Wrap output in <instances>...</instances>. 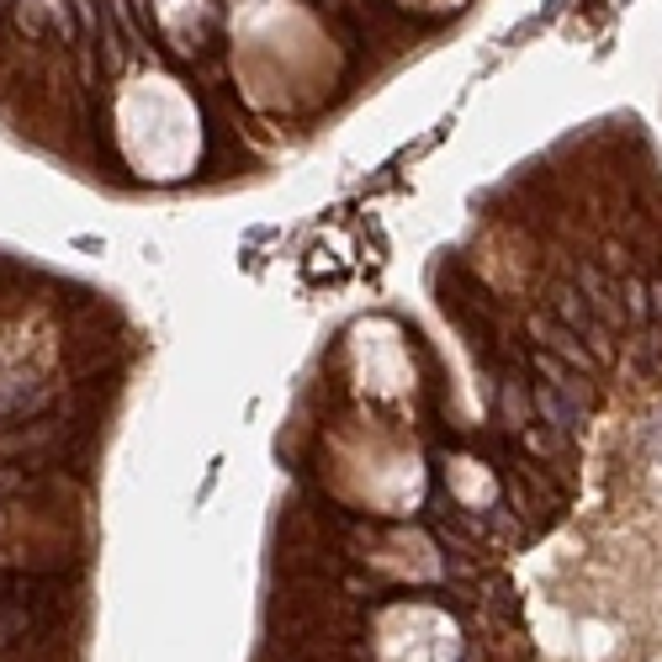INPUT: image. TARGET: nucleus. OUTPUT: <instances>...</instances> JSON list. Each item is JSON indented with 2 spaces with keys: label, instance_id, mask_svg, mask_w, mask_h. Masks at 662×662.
I'll list each match as a JSON object with an SVG mask.
<instances>
[{
  "label": "nucleus",
  "instance_id": "obj_1",
  "mask_svg": "<svg viewBox=\"0 0 662 662\" xmlns=\"http://www.w3.org/2000/svg\"><path fill=\"white\" fill-rule=\"evenodd\" d=\"M525 334H530V345H536V350L557 356V361L572 366L577 377H594V371H599V356H594V350H588V345H583V339H577L562 318H551V313H530V318H525Z\"/></svg>",
  "mask_w": 662,
  "mask_h": 662
},
{
  "label": "nucleus",
  "instance_id": "obj_2",
  "mask_svg": "<svg viewBox=\"0 0 662 662\" xmlns=\"http://www.w3.org/2000/svg\"><path fill=\"white\" fill-rule=\"evenodd\" d=\"M546 313H551V318H562V324H568V329L577 334V339H583L594 356H599V366L609 361V350H615V339H609V324H604V318L594 313V307H588V302L577 298V287H557V292L546 298Z\"/></svg>",
  "mask_w": 662,
  "mask_h": 662
},
{
  "label": "nucleus",
  "instance_id": "obj_3",
  "mask_svg": "<svg viewBox=\"0 0 662 662\" xmlns=\"http://www.w3.org/2000/svg\"><path fill=\"white\" fill-rule=\"evenodd\" d=\"M572 287H577V298L588 302V307L599 313L609 329H626V298H620V276L599 271L594 260H577V266H572Z\"/></svg>",
  "mask_w": 662,
  "mask_h": 662
}]
</instances>
